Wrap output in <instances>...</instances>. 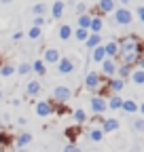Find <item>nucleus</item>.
<instances>
[{
	"mask_svg": "<svg viewBox=\"0 0 144 152\" xmlns=\"http://www.w3.org/2000/svg\"><path fill=\"white\" fill-rule=\"evenodd\" d=\"M117 45H119L117 64L136 68L138 59L144 55V42H142V38L138 34H125V36H121L119 40H117Z\"/></svg>",
	"mask_w": 144,
	"mask_h": 152,
	"instance_id": "f257e3e1",
	"label": "nucleus"
},
{
	"mask_svg": "<svg viewBox=\"0 0 144 152\" xmlns=\"http://www.w3.org/2000/svg\"><path fill=\"white\" fill-rule=\"evenodd\" d=\"M112 15H115L112 19H115L117 26H129V23L134 21V13H132L127 7H119V9H115Z\"/></svg>",
	"mask_w": 144,
	"mask_h": 152,
	"instance_id": "f03ea898",
	"label": "nucleus"
},
{
	"mask_svg": "<svg viewBox=\"0 0 144 152\" xmlns=\"http://www.w3.org/2000/svg\"><path fill=\"white\" fill-rule=\"evenodd\" d=\"M34 110H36V114H38V116L47 118V116H51V114L57 112V102H53V99H51V102H36Z\"/></svg>",
	"mask_w": 144,
	"mask_h": 152,
	"instance_id": "7ed1b4c3",
	"label": "nucleus"
},
{
	"mask_svg": "<svg viewBox=\"0 0 144 152\" xmlns=\"http://www.w3.org/2000/svg\"><path fill=\"white\" fill-rule=\"evenodd\" d=\"M72 89L66 87V85H57L55 89H53V102H57V104H68L72 99Z\"/></svg>",
	"mask_w": 144,
	"mask_h": 152,
	"instance_id": "20e7f679",
	"label": "nucleus"
},
{
	"mask_svg": "<svg viewBox=\"0 0 144 152\" xmlns=\"http://www.w3.org/2000/svg\"><path fill=\"white\" fill-rule=\"evenodd\" d=\"M125 83L127 80H123V78H119V76H112V78H108L106 80V95L110 93V95H119L123 89H125Z\"/></svg>",
	"mask_w": 144,
	"mask_h": 152,
	"instance_id": "39448f33",
	"label": "nucleus"
},
{
	"mask_svg": "<svg viewBox=\"0 0 144 152\" xmlns=\"http://www.w3.org/2000/svg\"><path fill=\"white\" fill-rule=\"evenodd\" d=\"M102 68H100V74L104 76V78L108 80V78H112V76H117V68H119V64H117V59H106L100 64Z\"/></svg>",
	"mask_w": 144,
	"mask_h": 152,
	"instance_id": "423d86ee",
	"label": "nucleus"
},
{
	"mask_svg": "<svg viewBox=\"0 0 144 152\" xmlns=\"http://www.w3.org/2000/svg\"><path fill=\"white\" fill-rule=\"evenodd\" d=\"M89 106H91V112H93V114H100V116L108 110V104H106V97H104V95H93L91 102H89Z\"/></svg>",
	"mask_w": 144,
	"mask_h": 152,
	"instance_id": "0eeeda50",
	"label": "nucleus"
},
{
	"mask_svg": "<svg viewBox=\"0 0 144 152\" xmlns=\"http://www.w3.org/2000/svg\"><path fill=\"white\" fill-rule=\"evenodd\" d=\"M57 66V72L60 74H64V76H68V74H72L74 72V59H70V57H60V61L55 64Z\"/></svg>",
	"mask_w": 144,
	"mask_h": 152,
	"instance_id": "6e6552de",
	"label": "nucleus"
},
{
	"mask_svg": "<svg viewBox=\"0 0 144 152\" xmlns=\"http://www.w3.org/2000/svg\"><path fill=\"white\" fill-rule=\"evenodd\" d=\"M32 133L30 131H24V133H19L17 137H13V144H15V148H26V146H30L32 144Z\"/></svg>",
	"mask_w": 144,
	"mask_h": 152,
	"instance_id": "1a4fd4ad",
	"label": "nucleus"
},
{
	"mask_svg": "<svg viewBox=\"0 0 144 152\" xmlns=\"http://www.w3.org/2000/svg\"><path fill=\"white\" fill-rule=\"evenodd\" d=\"M60 57H62V53H60L55 47H49V49H45V57H43V61H45V64H53V66H55V64L60 61Z\"/></svg>",
	"mask_w": 144,
	"mask_h": 152,
	"instance_id": "9d476101",
	"label": "nucleus"
},
{
	"mask_svg": "<svg viewBox=\"0 0 144 152\" xmlns=\"http://www.w3.org/2000/svg\"><path fill=\"white\" fill-rule=\"evenodd\" d=\"M117 9L115 0H98V15H106V13H112Z\"/></svg>",
	"mask_w": 144,
	"mask_h": 152,
	"instance_id": "9b49d317",
	"label": "nucleus"
},
{
	"mask_svg": "<svg viewBox=\"0 0 144 152\" xmlns=\"http://www.w3.org/2000/svg\"><path fill=\"white\" fill-rule=\"evenodd\" d=\"M40 91H43V85L38 80H28V85H26V95L28 97H36Z\"/></svg>",
	"mask_w": 144,
	"mask_h": 152,
	"instance_id": "f8f14e48",
	"label": "nucleus"
},
{
	"mask_svg": "<svg viewBox=\"0 0 144 152\" xmlns=\"http://www.w3.org/2000/svg\"><path fill=\"white\" fill-rule=\"evenodd\" d=\"M64 11H66V2H64V0H55L53 7H51V17L53 19H62Z\"/></svg>",
	"mask_w": 144,
	"mask_h": 152,
	"instance_id": "ddd939ff",
	"label": "nucleus"
},
{
	"mask_svg": "<svg viewBox=\"0 0 144 152\" xmlns=\"http://www.w3.org/2000/svg\"><path fill=\"white\" fill-rule=\"evenodd\" d=\"M91 61H96V64H102L104 59H106V51H104V45H98L96 49H91Z\"/></svg>",
	"mask_w": 144,
	"mask_h": 152,
	"instance_id": "4468645a",
	"label": "nucleus"
},
{
	"mask_svg": "<svg viewBox=\"0 0 144 152\" xmlns=\"http://www.w3.org/2000/svg\"><path fill=\"white\" fill-rule=\"evenodd\" d=\"M100 129H102L104 133H112V131L119 129V121H117V118H104L102 125H100Z\"/></svg>",
	"mask_w": 144,
	"mask_h": 152,
	"instance_id": "2eb2a0df",
	"label": "nucleus"
},
{
	"mask_svg": "<svg viewBox=\"0 0 144 152\" xmlns=\"http://www.w3.org/2000/svg\"><path fill=\"white\" fill-rule=\"evenodd\" d=\"M104 51H106V57H108V59H117V53H119L117 40H108V42L104 45Z\"/></svg>",
	"mask_w": 144,
	"mask_h": 152,
	"instance_id": "dca6fc26",
	"label": "nucleus"
},
{
	"mask_svg": "<svg viewBox=\"0 0 144 152\" xmlns=\"http://www.w3.org/2000/svg\"><path fill=\"white\" fill-rule=\"evenodd\" d=\"M72 32H74V30H72V26L62 23V26H60V30H57V38H60L62 42H66V40H70V38H72Z\"/></svg>",
	"mask_w": 144,
	"mask_h": 152,
	"instance_id": "f3484780",
	"label": "nucleus"
},
{
	"mask_svg": "<svg viewBox=\"0 0 144 152\" xmlns=\"http://www.w3.org/2000/svg\"><path fill=\"white\" fill-rule=\"evenodd\" d=\"M102 28H104V19H102V15H93V17H91V26H89V32H91V34H100Z\"/></svg>",
	"mask_w": 144,
	"mask_h": 152,
	"instance_id": "a211bd4d",
	"label": "nucleus"
},
{
	"mask_svg": "<svg viewBox=\"0 0 144 152\" xmlns=\"http://www.w3.org/2000/svg\"><path fill=\"white\" fill-rule=\"evenodd\" d=\"M104 135H106V133H104L100 127H91V129L87 131V137H89V142H96V144H98V142H102V140H104Z\"/></svg>",
	"mask_w": 144,
	"mask_h": 152,
	"instance_id": "6ab92c4d",
	"label": "nucleus"
},
{
	"mask_svg": "<svg viewBox=\"0 0 144 152\" xmlns=\"http://www.w3.org/2000/svg\"><path fill=\"white\" fill-rule=\"evenodd\" d=\"M85 47H87V51H91V49H96L98 45H102V34H89V38L83 42Z\"/></svg>",
	"mask_w": 144,
	"mask_h": 152,
	"instance_id": "aec40b11",
	"label": "nucleus"
},
{
	"mask_svg": "<svg viewBox=\"0 0 144 152\" xmlns=\"http://www.w3.org/2000/svg\"><path fill=\"white\" fill-rule=\"evenodd\" d=\"M106 104H108V110H121L123 97H121V95H108V97H106Z\"/></svg>",
	"mask_w": 144,
	"mask_h": 152,
	"instance_id": "412c9836",
	"label": "nucleus"
},
{
	"mask_svg": "<svg viewBox=\"0 0 144 152\" xmlns=\"http://www.w3.org/2000/svg\"><path fill=\"white\" fill-rule=\"evenodd\" d=\"M76 135H81V125H76V127H68V129H66L68 144H76Z\"/></svg>",
	"mask_w": 144,
	"mask_h": 152,
	"instance_id": "4be33fe9",
	"label": "nucleus"
},
{
	"mask_svg": "<svg viewBox=\"0 0 144 152\" xmlns=\"http://www.w3.org/2000/svg\"><path fill=\"white\" fill-rule=\"evenodd\" d=\"M121 110L127 112V114H136V112H138V102H134V99H123Z\"/></svg>",
	"mask_w": 144,
	"mask_h": 152,
	"instance_id": "5701e85b",
	"label": "nucleus"
},
{
	"mask_svg": "<svg viewBox=\"0 0 144 152\" xmlns=\"http://www.w3.org/2000/svg\"><path fill=\"white\" fill-rule=\"evenodd\" d=\"M129 80H132L134 85H144V70L134 68V70H132V76H129Z\"/></svg>",
	"mask_w": 144,
	"mask_h": 152,
	"instance_id": "b1692460",
	"label": "nucleus"
},
{
	"mask_svg": "<svg viewBox=\"0 0 144 152\" xmlns=\"http://www.w3.org/2000/svg\"><path fill=\"white\" fill-rule=\"evenodd\" d=\"M132 66H121L119 64V68H117V76L119 78H123V80H129V76H132Z\"/></svg>",
	"mask_w": 144,
	"mask_h": 152,
	"instance_id": "393cba45",
	"label": "nucleus"
},
{
	"mask_svg": "<svg viewBox=\"0 0 144 152\" xmlns=\"http://www.w3.org/2000/svg\"><path fill=\"white\" fill-rule=\"evenodd\" d=\"M72 116H74V123L76 125H85L87 123V112L83 108H76L74 112H72Z\"/></svg>",
	"mask_w": 144,
	"mask_h": 152,
	"instance_id": "a878e982",
	"label": "nucleus"
},
{
	"mask_svg": "<svg viewBox=\"0 0 144 152\" xmlns=\"http://www.w3.org/2000/svg\"><path fill=\"white\" fill-rule=\"evenodd\" d=\"M45 66H47V64H45L43 59H36V61L32 64V72L38 74V76H45V74H47V68H45Z\"/></svg>",
	"mask_w": 144,
	"mask_h": 152,
	"instance_id": "bb28decb",
	"label": "nucleus"
},
{
	"mask_svg": "<svg viewBox=\"0 0 144 152\" xmlns=\"http://www.w3.org/2000/svg\"><path fill=\"white\" fill-rule=\"evenodd\" d=\"M91 17H93V15H89V13H83V15H79V28H83V30H89V26H91Z\"/></svg>",
	"mask_w": 144,
	"mask_h": 152,
	"instance_id": "cd10ccee",
	"label": "nucleus"
},
{
	"mask_svg": "<svg viewBox=\"0 0 144 152\" xmlns=\"http://www.w3.org/2000/svg\"><path fill=\"white\" fill-rule=\"evenodd\" d=\"M89 34H91V32H89V30H83V28H76L74 32H72V36H74L79 42H85L87 38H89Z\"/></svg>",
	"mask_w": 144,
	"mask_h": 152,
	"instance_id": "c85d7f7f",
	"label": "nucleus"
},
{
	"mask_svg": "<svg viewBox=\"0 0 144 152\" xmlns=\"http://www.w3.org/2000/svg\"><path fill=\"white\" fill-rule=\"evenodd\" d=\"M30 72H32V64H28V61H24L15 68V74H19V76H28Z\"/></svg>",
	"mask_w": 144,
	"mask_h": 152,
	"instance_id": "c756f323",
	"label": "nucleus"
},
{
	"mask_svg": "<svg viewBox=\"0 0 144 152\" xmlns=\"http://www.w3.org/2000/svg\"><path fill=\"white\" fill-rule=\"evenodd\" d=\"M13 74H15V68L11 64H2V68H0V76H2V78H11Z\"/></svg>",
	"mask_w": 144,
	"mask_h": 152,
	"instance_id": "7c9ffc66",
	"label": "nucleus"
},
{
	"mask_svg": "<svg viewBox=\"0 0 144 152\" xmlns=\"http://www.w3.org/2000/svg\"><path fill=\"white\" fill-rule=\"evenodd\" d=\"M30 11H32L34 17H36V15H47V4H45V2H36Z\"/></svg>",
	"mask_w": 144,
	"mask_h": 152,
	"instance_id": "2f4dec72",
	"label": "nucleus"
},
{
	"mask_svg": "<svg viewBox=\"0 0 144 152\" xmlns=\"http://www.w3.org/2000/svg\"><path fill=\"white\" fill-rule=\"evenodd\" d=\"M32 26H34V28H40V30H45V26H47V19H45V15H36V17L32 19Z\"/></svg>",
	"mask_w": 144,
	"mask_h": 152,
	"instance_id": "473e14b6",
	"label": "nucleus"
},
{
	"mask_svg": "<svg viewBox=\"0 0 144 152\" xmlns=\"http://www.w3.org/2000/svg\"><path fill=\"white\" fill-rule=\"evenodd\" d=\"M40 36H43V30H40V28H34V26H32V28L28 30V38H30V40H38Z\"/></svg>",
	"mask_w": 144,
	"mask_h": 152,
	"instance_id": "72a5a7b5",
	"label": "nucleus"
},
{
	"mask_svg": "<svg viewBox=\"0 0 144 152\" xmlns=\"http://www.w3.org/2000/svg\"><path fill=\"white\" fill-rule=\"evenodd\" d=\"M11 144H13V137L7 135V133H0V148H7V146H11Z\"/></svg>",
	"mask_w": 144,
	"mask_h": 152,
	"instance_id": "f704fd0d",
	"label": "nucleus"
},
{
	"mask_svg": "<svg viewBox=\"0 0 144 152\" xmlns=\"http://www.w3.org/2000/svg\"><path fill=\"white\" fill-rule=\"evenodd\" d=\"M132 127H134V131H138V133H142V131H144V118H134V123H132Z\"/></svg>",
	"mask_w": 144,
	"mask_h": 152,
	"instance_id": "c9c22d12",
	"label": "nucleus"
},
{
	"mask_svg": "<svg viewBox=\"0 0 144 152\" xmlns=\"http://www.w3.org/2000/svg\"><path fill=\"white\" fill-rule=\"evenodd\" d=\"M62 152H83V150L79 148V144H66Z\"/></svg>",
	"mask_w": 144,
	"mask_h": 152,
	"instance_id": "e433bc0d",
	"label": "nucleus"
},
{
	"mask_svg": "<svg viewBox=\"0 0 144 152\" xmlns=\"http://www.w3.org/2000/svg\"><path fill=\"white\" fill-rule=\"evenodd\" d=\"M74 11H76V15H83V13H87V4H85V2H79V4L74 7Z\"/></svg>",
	"mask_w": 144,
	"mask_h": 152,
	"instance_id": "4c0bfd02",
	"label": "nucleus"
},
{
	"mask_svg": "<svg viewBox=\"0 0 144 152\" xmlns=\"http://www.w3.org/2000/svg\"><path fill=\"white\" fill-rule=\"evenodd\" d=\"M136 15H138V19H140V23H144V7H138V9H136Z\"/></svg>",
	"mask_w": 144,
	"mask_h": 152,
	"instance_id": "58836bf2",
	"label": "nucleus"
},
{
	"mask_svg": "<svg viewBox=\"0 0 144 152\" xmlns=\"http://www.w3.org/2000/svg\"><path fill=\"white\" fill-rule=\"evenodd\" d=\"M11 38H13V42H19L21 38H24V32H15V34H13Z\"/></svg>",
	"mask_w": 144,
	"mask_h": 152,
	"instance_id": "ea45409f",
	"label": "nucleus"
},
{
	"mask_svg": "<svg viewBox=\"0 0 144 152\" xmlns=\"http://www.w3.org/2000/svg\"><path fill=\"white\" fill-rule=\"evenodd\" d=\"M17 125H19V127H26V125H28V118H26V116H19V118H17Z\"/></svg>",
	"mask_w": 144,
	"mask_h": 152,
	"instance_id": "a19ab883",
	"label": "nucleus"
},
{
	"mask_svg": "<svg viewBox=\"0 0 144 152\" xmlns=\"http://www.w3.org/2000/svg\"><path fill=\"white\" fill-rule=\"evenodd\" d=\"M136 68H140V70H144V55L138 59V64H136Z\"/></svg>",
	"mask_w": 144,
	"mask_h": 152,
	"instance_id": "79ce46f5",
	"label": "nucleus"
},
{
	"mask_svg": "<svg viewBox=\"0 0 144 152\" xmlns=\"http://www.w3.org/2000/svg\"><path fill=\"white\" fill-rule=\"evenodd\" d=\"M138 112H140L142 116H144V102H142V104H138Z\"/></svg>",
	"mask_w": 144,
	"mask_h": 152,
	"instance_id": "37998d69",
	"label": "nucleus"
},
{
	"mask_svg": "<svg viewBox=\"0 0 144 152\" xmlns=\"http://www.w3.org/2000/svg\"><path fill=\"white\" fill-rule=\"evenodd\" d=\"M119 2H121V4L125 7V4H129V2H132V0H119Z\"/></svg>",
	"mask_w": 144,
	"mask_h": 152,
	"instance_id": "c03bdc74",
	"label": "nucleus"
},
{
	"mask_svg": "<svg viewBox=\"0 0 144 152\" xmlns=\"http://www.w3.org/2000/svg\"><path fill=\"white\" fill-rule=\"evenodd\" d=\"M0 2H2V4H11V2H13V0H0Z\"/></svg>",
	"mask_w": 144,
	"mask_h": 152,
	"instance_id": "a18cd8bd",
	"label": "nucleus"
},
{
	"mask_svg": "<svg viewBox=\"0 0 144 152\" xmlns=\"http://www.w3.org/2000/svg\"><path fill=\"white\" fill-rule=\"evenodd\" d=\"M2 64H4V59H2V55H0V68H2Z\"/></svg>",
	"mask_w": 144,
	"mask_h": 152,
	"instance_id": "49530a36",
	"label": "nucleus"
},
{
	"mask_svg": "<svg viewBox=\"0 0 144 152\" xmlns=\"http://www.w3.org/2000/svg\"><path fill=\"white\" fill-rule=\"evenodd\" d=\"M2 97H4V93H2V91H0V102H2Z\"/></svg>",
	"mask_w": 144,
	"mask_h": 152,
	"instance_id": "de8ad7c7",
	"label": "nucleus"
}]
</instances>
